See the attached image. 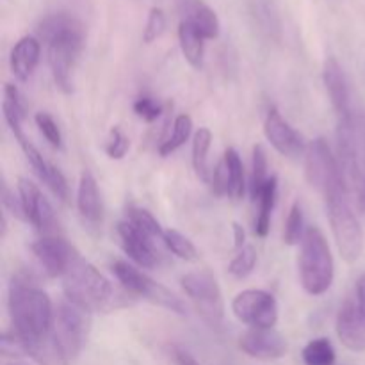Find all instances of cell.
<instances>
[{"mask_svg": "<svg viewBox=\"0 0 365 365\" xmlns=\"http://www.w3.org/2000/svg\"><path fill=\"white\" fill-rule=\"evenodd\" d=\"M232 230H234V248L235 250H242L245 248V242H246V232L245 228L241 227L239 223L232 225Z\"/></svg>", "mask_w": 365, "mask_h": 365, "instance_id": "cell-43", "label": "cell"}, {"mask_svg": "<svg viewBox=\"0 0 365 365\" xmlns=\"http://www.w3.org/2000/svg\"><path fill=\"white\" fill-rule=\"evenodd\" d=\"M128 148H130V141H128L127 135L123 134L120 127H114L110 130L109 139L106 143V153L114 160H120L127 155Z\"/></svg>", "mask_w": 365, "mask_h": 365, "instance_id": "cell-37", "label": "cell"}, {"mask_svg": "<svg viewBox=\"0 0 365 365\" xmlns=\"http://www.w3.org/2000/svg\"><path fill=\"white\" fill-rule=\"evenodd\" d=\"M277 195H278V178L269 177V180L264 185L262 192L257 198L259 202V210H257L255 217V234L259 237H266L271 230V216H273V209L277 205Z\"/></svg>", "mask_w": 365, "mask_h": 365, "instance_id": "cell-23", "label": "cell"}, {"mask_svg": "<svg viewBox=\"0 0 365 365\" xmlns=\"http://www.w3.org/2000/svg\"><path fill=\"white\" fill-rule=\"evenodd\" d=\"M303 235H305V217H303L302 203L294 202L292 203L291 210H289L287 221H285V230H284L285 245L289 246L299 245Z\"/></svg>", "mask_w": 365, "mask_h": 365, "instance_id": "cell-33", "label": "cell"}, {"mask_svg": "<svg viewBox=\"0 0 365 365\" xmlns=\"http://www.w3.org/2000/svg\"><path fill=\"white\" fill-rule=\"evenodd\" d=\"M212 145V132L207 127H202L192 139V168L195 173L203 184H209L212 175L209 170V150Z\"/></svg>", "mask_w": 365, "mask_h": 365, "instance_id": "cell-25", "label": "cell"}, {"mask_svg": "<svg viewBox=\"0 0 365 365\" xmlns=\"http://www.w3.org/2000/svg\"><path fill=\"white\" fill-rule=\"evenodd\" d=\"M128 221L132 225L139 228L141 232H145L146 235H150L152 239H155L157 242H164V232L160 227L159 221L152 216V212H148L146 209H139V207H130L128 209Z\"/></svg>", "mask_w": 365, "mask_h": 365, "instance_id": "cell-32", "label": "cell"}, {"mask_svg": "<svg viewBox=\"0 0 365 365\" xmlns=\"http://www.w3.org/2000/svg\"><path fill=\"white\" fill-rule=\"evenodd\" d=\"M242 353L257 360H278L287 353V341L273 328H252L239 339Z\"/></svg>", "mask_w": 365, "mask_h": 365, "instance_id": "cell-17", "label": "cell"}, {"mask_svg": "<svg viewBox=\"0 0 365 365\" xmlns=\"http://www.w3.org/2000/svg\"><path fill=\"white\" fill-rule=\"evenodd\" d=\"M324 202L339 253L348 264L356 262L364 252V230L349 205L348 185H339L328 191Z\"/></svg>", "mask_w": 365, "mask_h": 365, "instance_id": "cell-6", "label": "cell"}, {"mask_svg": "<svg viewBox=\"0 0 365 365\" xmlns=\"http://www.w3.org/2000/svg\"><path fill=\"white\" fill-rule=\"evenodd\" d=\"M267 180H269V175H267L266 150L262 145H255L252 159V180H250V192H252L253 202H257Z\"/></svg>", "mask_w": 365, "mask_h": 365, "instance_id": "cell-30", "label": "cell"}, {"mask_svg": "<svg viewBox=\"0 0 365 365\" xmlns=\"http://www.w3.org/2000/svg\"><path fill=\"white\" fill-rule=\"evenodd\" d=\"M134 113L145 121L152 123V121L159 120V116L163 114V106L152 96H139L134 102Z\"/></svg>", "mask_w": 365, "mask_h": 365, "instance_id": "cell-38", "label": "cell"}, {"mask_svg": "<svg viewBox=\"0 0 365 365\" xmlns=\"http://www.w3.org/2000/svg\"><path fill=\"white\" fill-rule=\"evenodd\" d=\"M337 337L349 351H365V309L355 298L346 299L335 321Z\"/></svg>", "mask_w": 365, "mask_h": 365, "instance_id": "cell-16", "label": "cell"}, {"mask_svg": "<svg viewBox=\"0 0 365 365\" xmlns=\"http://www.w3.org/2000/svg\"><path fill=\"white\" fill-rule=\"evenodd\" d=\"M39 39L46 43L48 64L56 86L63 93L73 91V70L84 50L86 29L70 13H53L38 25Z\"/></svg>", "mask_w": 365, "mask_h": 365, "instance_id": "cell-1", "label": "cell"}, {"mask_svg": "<svg viewBox=\"0 0 365 365\" xmlns=\"http://www.w3.org/2000/svg\"><path fill=\"white\" fill-rule=\"evenodd\" d=\"M298 266L299 280L310 296L324 294L334 284V255L327 237L317 227H309L305 230Z\"/></svg>", "mask_w": 365, "mask_h": 365, "instance_id": "cell-5", "label": "cell"}, {"mask_svg": "<svg viewBox=\"0 0 365 365\" xmlns=\"http://www.w3.org/2000/svg\"><path fill=\"white\" fill-rule=\"evenodd\" d=\"M32 252L41 264L43 271L52 278H63L73 260L81 255L70 242L53 235H45L36 241L32 245Z\"/></svg>", "mask_w": 365, "mask_h": 365, "instance_id": "cell-13", "label": "cell"}, {"mask_svg": "<svg viewBox=\"0 0 365 365\" xmlns=\"http://www.w3.org/2000/svg\"><path fill=\"white\" fill-rule=\"evenodd\" d=\"M164 246L175 257H178L182 260H187V262H196L200 257L196 246L185 235H182L178 230H173V228L164 232Z\"/></svg>", "mask_w": 365, "mask_h": 365, "instance_id": "cell-31", "label": "cell"}, {"mask_svg": "<svg viewBox=\"0 0 365 365\" xmlns=\"http://www.w3.org/2000/svg\"><path fill=\"white\" fill-rule=\"evenodd\" d=\"M232 312L250 328H274L278 323L277 299L260 289L239 292L232 302Z\"/></svg>", "mask_w": 365, "mask_h": 365, "instance_id": "cell-10", "label": "cell"}, {"mask_svg": "<svg viewBox=\"0 0 365 365\" xmlns=\"http://www.w3.org/2000/svg\"><path fill=\"white\" fill-rule=\"evenodd\" d=\"M171 356H173L175 365H202L198 360L195 359V356L191 355V353L185 351V349H182V348H178V346L171 348Z\"/></svg>", "mask_w": 365, "mask_h": 365, "instance_id": "cell-42", "label": "cell"}, {"mask_svg": "<svg viewBox=\"0 0 365 365\" xmlns=\"http://www.w3.org/2000/svg\"><path fill=\"white\" fill-rule=\"evenodd\" d=\"M2 203L4 209L9 210L13 216H16L18 220L25 221V214L24 209H21V202L20 196H14V192H11V189L7 187V184H2Z\"/></svg>", "mask_w": 365, "mask_h": 365, "instance_id": "cell-41", "label": "cell"}, {"mask_svg": "<svg viewBox=\"0 0 365 365\" xmlns=\"http://www.w3.org/2000/svg\"><path fill=\"white\" fill-rule=\"evenodd\" d=\"M305 175L309 184L323 192V196L339 185H348L341 166H339L337 157L331 153L330 146L323 138H317L316 141L307 146Z\"/></svg>", "mask_w": 365, "mask_h": 365, "instance_id": "cell-9", "label": "cell"}, {"mask_svg": "<svg viewBox=\"0 0 365 365\" xmlns=\"http://www.w3.org/2000/svg\"><path fill=\"white\" fill-rule=\"evenodd\" d=\"M41 57V43L34 36H24L11 50V71L20 82H27Z\"/></svg>", "mask_w": 365, "mask_h": 365, "instance_id": "cell-20", "label": "cell"}, {"mask_svg": "<svg viewBox=\"0 0 365 365\" xmlns=\"http://www.w3.org/2000/svg\"><path fill=\"white\" fill-rule=\"evenodd\" d=\"M264 134L273 148L287 159H296L307 148L303 135L282 116L277 107H271L267 110L266 120H264Z\"/></svg>", "mask_w": 365, "mask_h": 365, "instance_id": "cell-14", "label": "cell"}, {"mask_svg": "<svg viewBox=\"0 0 365 365\" xmlns=\"http://www.w3.org/2000/svg\"><path fill=\"white\" fill-rule=\"evenodd\" d=\"M182 289L195 303L200 316L212 327L221 324L225 317V302L216 278L207 269L192 271L182 277Z\"/></svg>", "mask_w": 365, "mask_h": 365, "instance_id": "cell-8", "label": "cell"}, {"mask_svg": "<svg viewBox=\"0 0 365 365\" xmlns=\"http://www.w3.org/2000/svg\"><path fill=\"white\" fill-rule=\"evenodd\" d=\"M113 273L116 274L120 284L123 285L132 296L146 299V302L153 303V305L157 307H163V309L170 310V312L173 314H178V316H185V312H187L184 302H182L180 298H177L170 289L160 285L159 282L150 278L148 274L139 271L138 267L130 266L128 262H123V260L114 262Z\"/></svg>", "mask_w": 365, "mask_h": 365, "instance_id": "cell-7", "label": "cell"}, {"mask_svg": "<svg viewBox=\"0 0 365 365\" xmlns=\"http://www.w3.org/2000/svg\"><path fill=\"white\" fill-rule=\"evenodd\" d=\"M337 153L348 189L356 192V205L365 212V113L339 120Z\"/></svg>", "mask_w": 365, "mask_h": 365, "instance_id": "cell-4", "label": "cell"}, {"mask_svg": "<svg viewBox=\"0 0 365 365\" xmlns=\"http://www.w3.org/2000/svg\"><path fill=\"white\" fill-rule=\"evenodd\" d=\"M353 298L356 299V303H359L360 307H364L365 309V273L360 274L359 280H356L355 296H353Z\"/></svg>", "mask_w": 365, "mask_h": 365, "instance_id": "cell-44", "label": "cell"}, {"mask_svg": "<svg viewBox=\"0 0 365 365\" xmlns=\"http://www.w3.org/2000/svg\"><path fill=\"white\" fill-rule=\"evenodd\" d=\"M166 31V14L159 7H153L148 13V20H146L145 32H143V41L145 43H153L163 36V32Z\"/></svg>", "mask_w": 365, "mask_h": 365, "instance_id": "cell-36", "label": "cell"}, {"mask_svg": "<svg viewBox=\"0 0 365 365\" xmlns=\"http://www.w3.org/2000/svg\"><path fill=\"white\" fill-rule=\"evenodd\" d=\"M53 330L68 359H77L88 341L89 314L71 302H63L57 307Z\"/></svg>", "mask_w": 365, "mask_h": 365, "instance_id": "cell-11", "label": "cell"}, {"mask_svg": "<svg viewBox=\"0 0 365 365\" xmlns=\"http://www.w3.org/2000/svg\"><path fill=\"white\" fill-rule=\"evenodd\" d=\"M18 196H20L25 221L31 223L38 232L50 234L57 223L56 212L38 185L29 178H18Z\"/></svg>", "mask_w": 365, "mask_h": 365, "instance_id": "cell-12", "label": "cell"}, {"mask_svg": "<svg viewBox=\"0 0 365 365\" xmlns=\"http://www.w3.org/2000/svg\"><path fill=\"white\" fill-rule=\"evenodd\" d=\"M225 163L228 166V178H230V184H228V196L232 200H241L245 195V166H242V160L239 157L237 150L228 148L223 155Z\"/></svg>", "mask_w": 365, "mask_h": 365, "instance_id": "cell-28", "label": "cell"}, {"mask_svg": "<svg viewBox=\"0 0 365 365\" xmlns=\"http://www.w3.org/2000/svg\"><path fill=\"white\" fill-rule=\"evenodd\" d=\"M77 209L82 221L91 228L102 223V198H100L98 184L91 171L84 170L78 180L77 189Z\"/></svg>", "mask_w": 365, "mask_h": 365, "instance_id": "cell-19", "label": "cell"}, {"mask_svg": "<svg viewBox=\"0 0 365 365\" xmlns=\"http://www.w3.org/2000/svg\"><path fill=\"white\" fill-rule=\"evenodd\" d=\"M210 182H212V191L216 192V196L228 195V184H230V178H228V166L227 163H225V159H221L220 163H217Z\"/></svg>", "mask_w": 365, "mask_h": 365, "instance_id": "cell-40", "label": "cell"}, {"mask_svg": "<svg viewBox=\"0 0 365 365\" xmlns=\"http://www.w3.org/2000/svg\"><path fill=\"white\" fill-rule=\"evenodd\" d=\"M178 43L184 53L185 61L192 68L200 70L203 66V56H205V38L192 27L191 21L182 20L178 25Z\"/></svg>", "mask_w": 365, "mask_h": 365, "instance_id": "cell-22", "label": "cell"}, {"mask_svg": "<svg viewBox=\"0 0 365 365\" xmlns=\"http://www.w3.org/2000/svg\"><path fill=\"white\" fill-rule=\"evenodd\" d=\"M25 355L31 356L38 365H70L66 351L57 339L56 330L53 334L32 342H21Z\"/></svg>", "mask_w": 365, "mask_h": 365, "instance_id": "cell-21", "label": "cell"}, {"mask_svg": "<svg viewBox=\"0 0 365 365\" xmlns=\"http://www.w3.org/2000/svg\"><path fill=\"white\" fill-rule=\"evenodd\" d=\"M36 125H38L39 132L43 134V138L53 146V148H61L63 146V134H61L59 125L56 123L52 116L48 113H38L36 114Z\"/></svg>", "mask_w": 365, "mask_h": 365, "instance_id": "cell-35", "label": "cell"}, {"mask_svg": "<svg viewBox=\"0 0 365 365\" xmlns=\"http://www.w3.org/2000/svg\"><path fill=\"white\" fill-rule=\"evenodd\" d=\"M6 365H29V364H25V362H20V360H13V362H7Z\"/></svg>", "mask_w": 365, "mask_h": 365, "instance_id": "cell-45", "label": "cell"}, {"mask_svg": "<svg viewBox=\"0 0 365 365\" xmlns=\"http://www.w3.org/2000/svg\"><path fill=\"white\" fill-rule=\"evenodd\" d=\"M4 118L9 125L11 132L14 138L25 134L24 132V120H25V103L21 100L20 91L14 84H6L4 88Z\"/></svg>", "mask_w": 365, "mask_h": 365, "instance_id": "cell-24", "label": "cell"}, {"mask_svg": "<svg viewBox=\"0 0 365 365\" xmlns=\"http://www.w3.org/2000/svg\"><path fill=\"white\" fill-rule=\"evenodd\" d=\"M323 82L328 96H330L331 106H334L335 113L339 114V120L353 114L348 81H346L344 70H342V66L339 64V61L335 57H328L324 61Z\"/></svg>", "mask_w": 365, "mask_h": 365, "instance_id": "cell-18", "label": "cell"}, {"mask_svg": "<svg viewBox=\"0 0 365 365\" xmlns=\"http://www.w3.org/2000/svg\"><path fill=\"white\" fill-rule=\"evenodd\" d=\"M45 184H46V187L53 192V196H56V198H59L61 202H66L70 191H68L66 178H64V175L61 173L59 168H56L52 164V170H50L48 178L45 180Z\"/></svg>", "mask_w": 365, "mask_h": 365, "instance_id": "cell-39", "label": "cell"}, {"mask_svg": "<svg viewBox=\"0 0 365 365\" xmlns=\"http://www.w3.org/2000/svg\"><path fill=\"white\" fill-rule=\"evenodd\" d=\"M187 21H191L192 27L200 32L205 39H216L220 36L221 25L220 18H217L216 11L210 9L207 4L203 2H195L189 7V14L185 18Z\"/></svg>", "mask_w": 365, "mask_h": 365, "instance_id": "cell-26", "label": "cell"}, {"mask_svg": "<svg viewBox=\"0 0 365 365\" xmlns=\"http://www.w3.org/2000/svg\"><path fill=\"white\" fill-rule=\"evenodd\" d=\"M118 237H120V245L123 252L138 266L146 267V269H153V267L159 266L163 255L157 250V241L146 235L145 232L139 230L128 220L118 223Z\"/></svg>", "mask_w": 365, "mask_h": 365, "instance_id": "cell-15", "label": "cell"}, {"mask_svg": "<svg viewBox=\"0 0 365 365\" xmlns=\"http://www.w3.org/2000/svg\"><path fill=\"white\" fill-rule=\"evenodd\" d=\"M303 362L305 365H334L335 359V349L334 344L330 342V339L319 337L310 341L309 344L303 348Z\"/></svg>", "mask_w": 365, "mask_h": 365, "instance_id": "cell-29", "label": "cell"}, {"mask_svg": "<svg viewBox=\"0 0 365 365\" xmlns=\"http://www.w3.org/2000/svg\"><path fill=\"white\" fill-rule=\"evenodd\" d=\"M63 289L68 302L88 314L110 312L120 307V298L110 282L81 255L63 277Z\"/></svg>", "mask_w": 365, "mask_h": 365, "instance_id": "cell-3", "label": "cell"}, {"mask_svg": "<svg viewBox=\"0 0 365 365\" xmlns=\"http://www.w3.org/2000/svg\"><path fill=\"white\" fill-rule=\"evenodd\" d=\"M192 132V120L189 114H178L173 121V132L168 139H164L159 146V153L163 157L171 155L173 152H177L182 145H185L189 138H191Z\"/></svg>", "mask_w": 365, "mask_h": 365, "instance_id": "cell-27", "label": "cell"}, {"mask_svg": "<svg viewBox=\"0 0 365 365\" xmlns=\"http://www.w3.org/2000/svg\"><path fill=\"white\" fill-rule=\"evenodd\" d=\"M255 264H257V250L253 248V246H245L242 250H239L235 259L230 262V266H228V273L235 278H246L253 269H255Z\"/></svg>", "mask_w": 365, "mask_h": 365, "instance_id": "cell-34", "label": "cell"}, {"mask_svg": "<svg viewBox=\"0 0 365 365\" xmlns=\"http://www.w3.org/2000/svg\"><path fill=\"white\" fill-rule=\"evenodd\" d=\"M9 316L21 342L53 334L56 312L48 294L24 277H14L9 284Z\"/></svg>", "mask_w": 365, "mask_h": 365, "instance_id": "cell-2", "label": "cell"}]
</instances>
